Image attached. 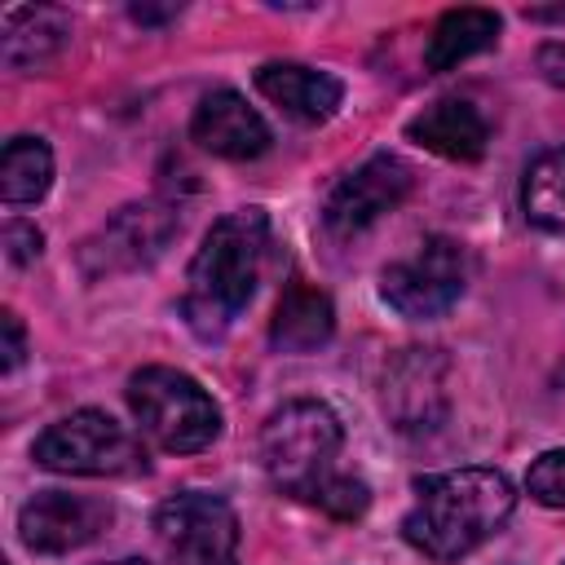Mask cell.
Masks as SVG:
<instances>
[{"label":"cell","instance_id":"6da1fadb","mask_svg":"<svg viewBox=\"0 0 565 565\" xmlns=\"http://www.w3.org/2000/svg\"><path fill=\"white\" fill-rule=\"evenodd\" d=\"M516 508V490L499 468H450L415 481V503L402 516V539L428 561H463L494 539Z\"/></svg>","mask_w":565,"mask_h":565},{"label":"cell","instance_id":"7a4b0ae2","mask_svg":"<svg viewBox=\"0 0 565 565\" xmlns=\"http://www.w3.org/2000/svg\"><path fill=\"white\" fill-rule=\"evenodd\" d=\"M265 252H269L265 207H238L212 221L185 269V296H181V318L199 340H221L234 327V318L252 305Z\"/></svg>","mask_w":565,"mask_h":565},{"label":"cell","instance_id":"3957f363","mask_svg":"<svg viewBox=\"0 0 565 565\" xmlns=\"http://www.w3.org/2000/svg\"><path fill=\"white\" fill-rule=\"evenodd\" d=\"M128 411L141 424V433L168 455H194L221 437V406L194 375H185L177 366L132 371Z\"/></svg>","mask_w":565,"mask_h":565},{"label":"cell","instance_id":"277c9868","mask_svg":"<svg viewBox=\"0 0 565 565\" xmlns=\"http://www.w3.org/2000/svg\"><path fill=\"white\" fill-rule=\"evenodd\" d=\"M340 446H344L340 415L313 397L282 402L260 424V463L269 481L296 499H305L322 477L335 472Z\"/></svg>","mask_w":565,"mask_h":565},{"label":"cell","instance_id":"5b68a950","mask_svg":"<svg viewBox=\"0 0 565 565\" xmlns=\"http://www.w3.org/2000/svg\"><path fill=\"white\" fill-rule=\"evenodd\" d=\"M31 459L49 472H71V477L146 472V446L106 411H71V415L53 419L35 437Z\"/></svg>","mask_w":565,"mask_h":565},{"label":"cell","instance_id":"8992f818","mask_svg":"<svg viewBox=\"0 0 565 565\" xmlns=\"http://www.w3.org/2000/svg\"><path fill=\"white\" fill-rule=\"evenodd\" d=\"M468 287V252L463 243L433 234L424 238L406 260H393L380 274V296L388 309H397L411 322H428L450 313V305Z\"/></svg>","mask_w":565,"mask_h":565},{"label":"cell","instance_id":"52a82bcc","mask_svg":"<svg viewBox=\"0 0 565 565\" xmlns=\"http://www.w3.org/2000/svg\"><path fill=\"white\" fill-rule=\"evenodd\" d=\"M154 534L172 565H238V516L221 494L181 490L163 499Z\"/></svg>","mask_w":565,"mask_h":565},{"label":"cell","instance_id":"ba28073f","mask_svg":"<svg viewBox=\"0 0 565 565\" xmlns=\"http://www.w3.org/2000/svg\"><path fill=\"white\" fill-rule=\"evenodd\" d=\"M177 230H181V216H177L172 203H163V199L128 203L110 221H102L93 238H84L79 265H84L88 278L146 269L163 256V247L177 238Z\"/></svg>","mask_w":565,"mask_h":565},{"label":"cell","instance_id":"9c48e42d","mask_svg":"<svg viewBox=\"0 0 565 565\" xmlns=\"http://www.w3.org/2000/svg\"><path fill=\"white\" fill-rule=\"evenodd\" d=\"M450 362L441 349H402L384 371V415L397 433H433L450 415Z\"/></svg>","mask_w":565,"mask_h":565},{"label":"cell","instance_id":"30bf717a","mask_svg":"<svg viewBox=\"0 0 565 565\" xmlns=\"http://www.w3.org/2000/svg\"><path fill=\"white\" fill-rule=\"evenodd\" d=\"M415 185L411 163H402L397 154H371L366 163H358L349 177L335 181V190L322 203V225L335 238H353L362 230H371L384 212H393Z\"/></svg>","mask_w":565,"mask_h":565},{"label":"cell","instance_id":"8fae6325","mask_svg":"<svg viewBox=\"0 0 565 565\" xmlns=\"http://www.w3.org/2000/svg\"><path fill=\"white\" fill-rule=\"evenodd\" d=\"M115 508L106 499L66 494V490H40L18 512V539L40 556H66L75 547H88L106 534Z\"/></svg>","mask_w":565,"mask_h":565},{"label":"cell","instance_id":"7c38bea8","mask_svg":"<svg viewBox=\"0 0 565 565\" xmlns=\"http://www.w3.org/2000/svg\"><path fill=\"white\" fill-rule=\"evenodd\" d=\"M190 137H194L207 154L234 159V163L256 159V154L269 150V124H265L260 110L247 106V97L234 93V88H216V93H207V97L194 106V115H190Z\"/></svg>","mask_w":565,"mask_h":565},{"label":"cell","instance_id":"4fadbf2b","mask_svg":"<svg viewBox=\"0 0 565 565\" xmlns=\"http://www.w3.org/2000/svg\"><path fill=\"white\" fill-rule=\"evenodd\" d=\"M256 88L282 115H291L300 124H322L344 102V84L331 71H318V66H305V62H265L256 71Z\"/></svg>","mask_w":565,"mask_h":565},{"label":"cell","instance_id":"5bb4252c","mask_svg":"<svg viewBox=\"0 0 565 565\" xmlns=\"http://www.w3.org/2000/svg\"><path fill=\"white\" fill-rule=\"evenodd\" d=\"M406 137L441 159H455V163H472L486 154L490 146V124L486 115L463 102V97H441L433 106H424L411 124H406Z\"/></svg>","mask_w":565,"mask_h":565},{"label":"cell","instance_id":"9a60e30c","mask_svg":"<svg viewBox=\"0 0 565 565\" xmlns=\"http://www.w3.org/2000/svg\"><path fill=\"white\" fill-rule=\"evenodd\" d=\"M335 335V305L313 282H287L274 318H269V344L278 353H313Z\"/></svg>","mask_w":565,"mask_h":565},{"label":"cell","instance_id":"2e32d148","mask_svg":"<svg viewBox=\"0 0 565 565\" xmlns=\"http://www.w3.org/2000/svg\"><path fill=\"white\" fill-rule=\"evenodd\" d=\"M71 40V13L53 4H26L4 18L0 57L9 71H44Z\"/></svg>","mask_w":565,"mask_h":565},{"label":"cell","instance_id":"e0dca14e","mask_svg":"<svg viewBox=\"0 0 565 565\" xmlns=\"http://www.w3.org/2000/svg\"><path fill=\"white\" fill-rule=\"evenodd\" d=\"M499 31H503V22H499V13H494V9H477V4L446 9V13L433 22V31H428L424 66H428L433 75L455 71L459 62H468V57H477V53L494 49Z\"/></svg>","mask_w":565,"mask_h":565},{"label":"cell","instance_id":"ac0fdd59","mask_svg":"<svg viewBox=\"0 0 565 565\" xmlns=\"http://www.w3.org/2000/svg\"><path fill=\"white\" fill-rule=\"evenodd\" d=\"M53 185V150L44 137H13L0 154V199L4 203H40Z\"/></svg>","mask_w":565,"mask_h":565},{"label":"cell","instance_id":"d6986e66","mask_svg":"<svg viewBox=\"0 0 565 565\" xmlns=\"http://www.w3.org/2000/svg\"><path fill=\"white\" fill-rule=\"evenodd\" d=\"M521 212L530 225L565 234V146L543 150L521 177Z\"/></svg>","mask_w":565,"mask_h":565},{"label":"cell","instance_id":"ffe728a7","mask_svg":"<svg viewBox=\"0 0 565 565\" xmlns=\"http://www.w3.org/2000/svg\"><path fill=\"white\" fill-rule=\"evenodd\" d=\"M305 503H313L318 512H327V516H335V521H358V516L371 508V486H366L362 477L331 472V477H322V481L305 494Z\"/></svg>","mask_w":565,"mask_h":565},{"label":"cell","instance_id":"44dd1931","mask_svg":"<svg viewBox=\"0 0 565 565\" xmlns=\"http://www.w3.org/2000/svg\"><path fill=\"white\" fill-rule=\"evenodd\" d=\"M525 490L543 508H565V450H543L525 472Z\"/></svg>","mask_w":565,"mask_h":565},{"label":"cell","instance_id":"7402d4cb","mask_svg":"<svg viewBox=\"0 0 565 565\" xmlns=\"http://www.w3.org/2000/svg\"><path fill=\"white\" fill-rule=\"evenodd\" d=\"M40 247H44V234L35 230V221H9L4 225V256L13 265H31L40 256Z\"/></svg>","mask_w":565,"mask_h":565},{"label":"cell","instance_id":"603a6c76","mask_svg":"<svg viewBox=\"0 0 565 565\" xmlns=\"http://www.w3.org/2000/svg\"><path fill=\"white\" fill-rule=\"evenodd\" d=\"M0 327H4V375H13L22 366V358H26V331H22V318L13 309H4Z\"/></svg>","mask_w":565,"mask_h":565},{"label":"cell","instance_id":"cb8c5ba5","mask_svg":"<svg viewBox=\"0 0 565 565\" xmlns=\"http://www.w3.org/2000/svg\"><path fill=\"white\" fill-rule=\"evenodd\" d=\"M539 71H543V79L565 84V44L561 40H552V44L539 49Z\"/></svg>","mask_w":565,"mask_h":565},{"label":"cell","instance_id":"d4e9b609","mask_svg":"<svg viewBox=\"0 0 565 565\" xmlns=\"http://www.w3.org/2000/svg\"><path fill=\"white\" fill-rule=\"evenodd\" d=\"M128 13H132L137 22H150V26H154V22H168V18H177L181 9H150V4H132Z\"/></svg>","mask_w":565,"mask_h":565},{"label":"cell","instance_id":"484cf974","mask_svg":"<svg viewBox=\"0 0 565 565\" xmlns=\"http://www.w3.org/2000/svg\"><path fill=\"white\" fill-rule=\"evenodd\" d=\"M106 565H146L141 556H124V561H106Z\"/></svg>","mask_w":565,"mask_h":565}]
</instances>
